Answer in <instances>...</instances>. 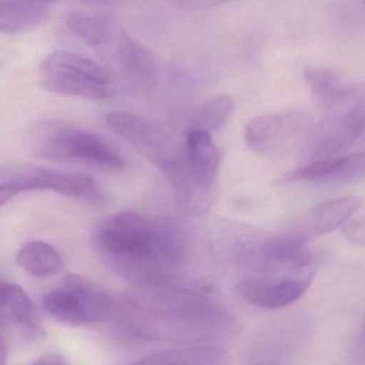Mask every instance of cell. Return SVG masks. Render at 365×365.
Listing matches in <instances>:
<instances>
[{
    "mask_svg": "<svg viewBox=\"0 0 365 365\" xmlns=\"http://www.w3.org/2000/svg\"><path fill=\"white\" fill-rule=\"evenodd\" d=\"M93 245L121 277L147 281L180 264L187 255V241L175 220L123 211L98 224Z\"/></svg>",
    "mask_w": 365,
    "mask_h": 365,
    "instance_id": "6da1fadb",
    "label": "cell"
},
{
    "mask_svg": "<svg viewBox=\"0 0 365 365\" xmlns=\"http://www.w3.org/2000/svg\"><path fill=\"white\" fill-rule=\"evenodd\" d=\"M36 155L52 161H76L106 170H121L125 161L106 140L63 123L40 125L33 140Z\"/></svg>",
    "mask_w": 365,
    "mask_h": 365,
    "instance_id": "7a4b0ae2",
    "label": "cell"
},
{
    "mask_svg": "<svg viewBox=\"0 0 365 365\" xmlns=\"http://www.w3.org/2000/svg\"><path fill=\"white\" fill-rule=\"evenodd\" d=\"M42 88L55 95L106 100L112 97V76L97 61L69 52L56 51L48 55L39 68Z\"/></svg>",
    "mask_w": 365,
    "mask_h": 365,
    "instance_id": "3957f363",
    "label": "cell"
},
{
    "mask_svg": "<svg viewBox=\"0 0 365 365\" xmlns=\"http://www.w3.org/2000/svg\"><path fill=\"white\" fill-rule=\"evenodd\" d=\"M40 190L87 200H96L100 196L99 185L91 176L82 173L52 170L33 164H10L1 170V206L21 193Z\"/></svg>",
    "mask_w": 365,
    "mask_h": 365,
    "instance_id": "277c9868",
    "label": "cell"
},
{
    "mask_svg": "<svg viewBox=\"0 0 365 365\" xmlns=\"http://www.w3.org/2000/svg\"><path fill=\"white\" fill-rule=\"evenodd\" d=\"M43 307L58 322L78 326L108 317L113 301L101 288L80 275L70 274L65 277L61 287L44 296Z\"/></svg>",
    "mask_w": 365,
    "mask_h": 365,
    "instance_id": "5b68a950",
    "label": "cell"
},
{
    "mask_svg": "<svg viewBox=\"0 0 365 365\" xmlns=\"http://www.w3.org/2000/svg\"><path fill=\"white\" fill-rule=\"evenodd\" d=\"M312 127L309 115L302 112L262 115L247 123L245 142L258 155L281 157L302 147Z\"/></svg>",
    "mask_w": 365,
    "mask_h": 365,
    "instance_id": "8992f818",
    "label": "cell"
},
{
    "mask_svg": "<svg viewBox=\"0 0 365 365\" xmlns=\"http://www.w3.org/2000/svg\"><path fill=\"white\" fill-rule=\"evenodd\" d=\"M313 125L302 146L305 163L344 155L360 138L365 128V104L329 110Z\"/></svg>",
    "mask_w": 365,
    "mask_h": 365,
    "instance_id": "52a82bcc",
    "label": "cell"
},
{
    "mask_svg": "<svg viewBox=\"0 0 365 365\" xmlns=\"http://www.w3.org/2000/svg\"><path fill=\"white\" fill-rule=\"evenodd\" d=\"M106 120L121 140L161 170L180 155L168 136L143 117L131 113L112 112Z\"/></svg>",
    "mask_w": 365,
    "mask_h": 365,
    "instance_id": "ba28073f",
    "label": "cell"
},
{
    "mask_svg": "<svg viewBox=\"0 0 365 365\" xmlns=\"http://www.w3.org/2000/svg\"><path fill=\"white\" fill-rule=\"evenodd\" d=\"M314 275H250L239 282V296L254 307L275 309L296 302L307 292Z\"/></svg>",
    "mask_w": 365,
    "mask_h": 365,
    "instance_id": "9c48e42d",
    "label": "cell"
},
{
    "mask_svg": "<svg viewBox=\"0 0 365 365\" xmlns=\"http://www.w3.org/2000/svg\"><path fill=\"white\" fill-rule=\"evenodd\" d=\"M303 78L312 95L326 110L365 104V86L330 68H307Z\"/></svg>",
    "mask_w": 365,
    "mask_h": 365,
    "instance_id": "30bf717a",
    "label": "cell"
},
{
    "mask_svg": "<svg viewBox=\"0 0 365 365\" xmlns=\"http://www.w3.org/2000/svg\"><path fill=\"white\" fill-rule=\"evenodd\" d=\"M360 198L343 196L320 202L305 211L286 232L307 245L347 223L360 207Z\"/></svg>",
    "mask_w": 365,
    "mask_h": 365,
    "instance_id": "8fae6325",
    "label": "cell"
},
{
    "mask_svg": "<svg viewBox=\"0 0 365 365\" xmlns=\"http://www.w3.org/2000/svg\"><path fill=\"white\" fill-rule=\"evenodd\" d=\"M363 176H365V153H356L305 163L282 176L279 182H348Z\"/></svg>",
    "mask_w": 365,
    "mask_h": 365,
    "instance_id": "7c38bea8",
    "label": "cell"
},
{
    "mask_svg": "<svg viewBox=\"0 0 365 365\" xmlns=\"http://www.w3.org/2000/svg\"><path fill=\"white\" fill-rule=\"evenodd\" d=\"M116 61L125 78L138 88H151L160 76L159 61L146 46L129 36H119Z\"/></svg>",
    "mask_w": 365,
    "mask_h": 365,
    "instance_id": "4fadbf2b",
    "label": "cell"
},
{
    "mask_svg": "<svg viewBox=\"0 0 365 365\" xmlns=\"http://www.w3.org/2000/svg\"><path fill=\"white\" fill-rule=\"evenodd\" d=\"M222 150L215 144L211 133L190 128L185 138V163L196 180L207 189L212 190L222 161Z\"/></svg>",
    "mask_w": 365,
    "mask_h": 365,
    "instance_id": "5bb4252c",
    "label": "cell"
},
{
    "mask_svg": "<svg viewBox=\"0 0 365 365\" xmlns=\"http://www.w3.org/2000/svg\"><path fill=\"white\" fill-rule=\"evenodd\" d=\"M52 5L34 0H0L1 33L20 35L37 29L50 18Z\"/></svg>",
    "mask_w": 365,
    "mask_h": 365,
    "instance_id": "9a60e30c",
    "label": "cell"
},
{
    "mask_svg": "<svg viewBox=\"0 0 365 365\" xmlns=\"http://www.w3.org/2000/svg\"><path fill=\"white\" fill-rule=\"evenodd\" d=\"M0 314L3 327H20L35 336L42 335L41 327L36 320L33 302L21 286L1 281Z\"/></svg>",
    "mask_w": 365,
    "mask_h": 365,
    "instance_id": "2e32d148",
    "label": "cell"
},
{
    "mask_svg": "<svg viewBox=\"0 0 365 365\" xmlns=\"http://www.w3.org/2000/svg\"><path fill=\"white\" fill-rule=\"evenodd\" d=\"M16 264L36 277H48L61 270L63 260L58 251L44 241H29L19 250Z\"/></svg>",
    "mask_w": 365,
    "mask_h": 365,
    "instance_id": "e0dca14e",
    "label": "cell"
},
{
    "mask_svg": "<svg viewBox=\"0 0 365 365\" xmlns=\"http://www.w3.org/2000/svg\"><path fill=\"white\" fill-rule=\"evenodd\" d=\"M224 354L215 347L179 348L163 350L136 360L135 364H217L224 362Z\"/></svg>",
    "mask_w": 365,
    "mask_h": 365,
    "instance_id": "ac0fdd59",
    "label": "cell"
},
{
    "mask_svg": "<svg viewBox=\"0 0 365 365\" xmlns=\"http://www.w3.org/2000/svg\"><path fill=\"white\" fill-rule=\"evenodd\" d=\"M68 29L89 46H101L108 43L112 29L108 19L87 11L70 12L66 16Z\"/></svg>",
    "mask_w": 365,
    "mask_h": 365,
    "instance_id": "d6986e66",
    "label": "cell"
},
{
    "mask_svg": "<svg viewBox=\"0 0 365 365\" xmlns=\"http://www.w3.org/2000/svg\"><path fill=\"white\" fill-rule=\"evenodd\" d=\"M234 110L235 101L230 96H215L194 114L190 128L205 130L212 133L227 123Z\"/></svg>",
    "mask_w": 365,
    "mask_h": 365,
    "instance_id": "ffe728a7",
    "label": "cell"
},
{
    "mask_svg": "<svg viewBox=\"0 0 365 365\" xmlns=\"http://www.w3.org/2000/svg\"><path fill=\"white\" fill-rule=\"evenodd\" d=\"M344 234L352 242L356 245H365V217L345 223Z\"/></svg>",
    "mask_w": 365,
    "mask_h": 365,
    "instance_id": "44dd1931",
    "label": "cell"
},
{
    "mask_svg": "<svg viewBox=\"0 0 365 365\" xmlns=\"http://www.w3.org/2000/svg\"><path fill=\"white\" fill-rule=\"evenodd\" d=\"M36 363H40V364H61V363H66V361L57 354H52L41 356L39 360L36 361Z\"/></svg>",
    "mask_w": 365,
    "mask_h": 365,
    "instance_id": "7402d4cb",
    "label": "cell"
},
{
    "mask_svg": "<svg viewBox=\"0 0 365 365\" xmlns=\"http://www.w3.org/2000/svg\"><path fill=\"white\" fill-rule=\"evenodd\" d=\"M34 1L54 4L57 0H34ZM76 1H83V3L87 4H97V5H108V4L114 3L116 0H76Z\"/></svg>",
    "mask_w": 365,
    "mask_h": 365,
    "instance_id": "603a6c76",
    "label": "cell"
},
{
    "mask_svg": "<svg viewBox=\"0 0 365 365\" xmlns=\"http://www.w3.org/2000/svg\"><path fill=\"white\" fill-rule=\"evenodd\" d=\"M362 333H363V339H365V322H364V326H363Z\"/></svg>",
    "mask_w": 365,
    "mask_h": 365,
    "instance_id": "cb8c5ba5",
    "label": "cell"
},
{
    "mask_svg": "<svg viewBox=\"0 0 365 365\" xmlns=\"http://www.w3.org/2000/svg\"><path fill=\"white\" fill-rule=\"evenodd\" d=\"M363 4H364V6H365V0H363Z\"/></svg>",
    "mask_w": 365,
    "mask_h": 365,
    "instance_id": "d4e9b609",
    "label": "cell"
}]
</instances>
